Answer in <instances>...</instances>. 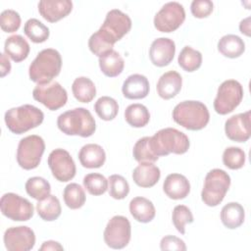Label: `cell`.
I'll return each mask as SVG.
<instances>
[{
    "label": "cell",
    "mask_w": 251,
    "mask_h": 251,
    "mask_svg": "<svg viewBox=\"0 0 251 251\" xmlns=\"http://www.w3.org/2000/svg\"><path fill=\"white\" fill-rule=\"evenodd\" d=\"M131 28L130 18L118 9L109 11L101 27L89 37L92 50L102 54L113 50L114 44L121 40Z\"/></svg>",
    "instance_id": "cell-1"
},
{
    "label": "cell",
    "mask_w": 251,
    "mask_h": 251,
    "mask_svg": "<svg viewBox=\"0 0 251 251\" xmlns=\"http://www.w3.org/2000/svg\"><path fill=\"white\" fill-rule=\"evenodd\" d=\"M62 68L60 53L52 48L41 50L31 62L28 69L30 80L37 84H47L56 77Z\"/></svg>",
    "instance_id": "cell-2"
},
{
    "label": "cell",
    "mask_w": 251,
    "mask_h": 251,
    "mask_svg": "<svg viewBox=\"0 0 251 251\" xmlns=\"http://www.w3.org/2000/svg\"><path fill=\"white\" fill-rule=\"evenodd\" d=\"M58 128L67 135L91 136L95 129V120L85 108H75L61 114L57 119Z\"/></svg>",
    "instance_id": "cell-3"
},
{
    "label": "cell",
    "mask_w": 251,
    "mask_h": 251,
    "mask_svg": "<svg viewBox=\"0 0 251 251\" xmlns=\"http://www.w3.org/2000/svg\"><path fill=\"white\" fill-rule=\"evenodd\" d=\"M173 119L186 129L200 130L208 125L210 114L204 103L187 100L178 103L174 108Z\"/></svg>",
    "instance_id": "cell-4"
},
{
    "label": "cell",
    "mask_w": 251,
    "mask_h": 251,
    "mask_svg": "<svg viewBox=\"0 0 251 251\" xmlns=\"http://www.w3.org/2000/svg\"><path fill=\"white\" fill-rule=\"evenodd\" d=\"M150 143L157 157L167 156L171 153L184 154L190 145L187 135L173 127H166L157 131L150 137Z\"/></svg>",
    "instance_id": "cell-5"
},
{
    "label": "cell",
    "mask_w": 251,
    "mask_h": 251,
    "mask_svg": "<svg viewBox=\"0 0 251 251\" xmlns=\"http://www.w3.org/2000/svg\"><path fill=\"white\" fill-rule=\"evenodd\" d=\"M5 123L10 131L22 134L42 124L43 112L35 106L25 104L9 109L4 116Z\"/></svg>",
    "instance_id": "cell-6"
},
{
    "label": "cell",
    "mask_w": 251,
    "mask_h": 251,
    "mask_svg": "<svg viewBox=\"0 0 251 251\" xmlns=\"http://www.w3.org/2000/svg\"><path fill=\"white\" fill-rule=\"evenodd\" d=\"M230 185V176L221 169L211 170L205 176L201 199L209 207L218 206L225 198Z\"/></svg>",
    "instance_id": "cell-7"
},
{
    "label": "cell",
    "mask_w": 251,
    "mask_h": 251,
    "mask_svg": "<svg viewBox=\"0 0 251 251\" xmlns=\"http://www.w3.org/2000/svg\"><path fill=\"white\" fill-rule=\"evenodd\" d=\"M45 150L42 137L31 134L22 138L17 149V162L24 170H33L38 167Z\"/></svg>",
    "instance_id": "cell-8"
},
{
    "label": "cell",
    "mask_w": 251,
    "mask_h": 251,
    "mask_svg": "<svg viewBox=\"0 0 251 251\" xmlns=\"http://www.w3.org/2000/svg\"><path fill=\"white\" fill-rule=\"evenodd\" d=\"M243 98L242 85L235 79H227L221 83L214 100V109L220 115L231 113Z\"/></svg>",
    "instance_id": "cell-9"
},
{
    "label": "cell",
    "mask_w": 251,
    "mask_h": 251,
    "mask_svg": "<svg viewBox=\"0 0 251 251\" xmlns=\"http://www.w3.org/2000/svg\"><path fill=\"white\" fill-rule=\"evenodd\" d=\"M0 209L5 217L15 222H26L34 214L33 205L27 199L13 192L5 193L1 197Z\"/></svg>",
    "instance_id": "cell-10"
},
{
    "label": "cell",
    "mask_w": 251,
    "mask_h": 251,
    "mask_svg": "<svg viewBox=\"0 0 251 251\" xmlns=\"http://www.w3.org/2000/svg\"><path fill=\"white\" fill-rule=\"evenodd\" d=\"M185 20V11L178 2L166 3L154 17V26L161 32L170 33L177 29Z\"/></svg>",
    "instance_id": "cell-11"
},
{
    "label": "cell",
    "mask_w": 251,
    "mask_h": 251,
    "mask_svg": "<svg viewBox=\"0 0 251 251\" xmlns=\"http://www.w3.org/2000/svg\"><path fill=\"white\" fill-rule=\"evenodd\" d=\"M131 235V226L127 218L114 216L107 224L104 230V241L113 249L125 248Z\"/></svg>",
    "instance_id": "cell-12"
},
{
    "label": "cell",
    "mask_w": 251,
    "mask_h": 251,
    "mask_svg": "<svg viewBox=\"0 0 251 251\" xmlns=\"http://www.w3.org/2000/svg\"><path fill=\"white\" fill-rule=\"evenodd\" d=\"M33 99L43 104L47 109L56 111L67 103L68 93L57 81L47 84H37L32 91Z\"/></svg>",
    "instance_id": "cell-13"
},
{
    "label": "cell",
    "mask_w": 251,
    "mask_h": 251,
    "mask_svg": "<svg viewBox=\"0 0 251 251\" xmlns=\"http://www.w3.org/2000/svg\"><path fill=\"white\" fill-rule=\"evenodd\" d=\"M48 166L53 176L61 181L67 182L75 176V164L70 153L62 148L53 150L48 156Z\"/></svg>",
    "instance_id": "cell-14"
},
{
    "label": "cell",
    "mask_w": 251,
    "mask_h": 251,
    "mask_svg": "<svg viewBox=\"0 0 251 251\" xmlns=\"http://www.w3.org/2000/svg\"><path fill=\"white\" fill-rule=\"evenodd\" d=\"M4 244L9 251H29L35 244L34 231L25 226H12L4 233Z\"/></svg>",
    "instance_id": "cell-15"
},
{
    "label": "cell",
    "mask_w": 251,
    "mask_h": 251,
    "mask_svg": "<svg viewBox=\"0 0 251 251\" xmlns=\"http://www.w3.org/2000/svg\"><path fill=\"white\" fill-rule=\"evenodd\" d=\"M250 111L231 116L226 121L225 131L228 139L235 142H245L251 135Z\"/></svg>",
    "instance_id": "cell-16"
},
{
    "label": "cell",
    "mask_w": 251,
    "mask_h": 251,
    "mask_svg": "<svg viewBox=\"0 0 251 251\" xmlns=\"http://www.w3.org/2000/svg\"><path fill=\"white\" fill-rule=\"evenodd\" d=\"M176 44L174 40L167 37L155 39L149 49V58L153 65L157 67L168 66L174 59Z\"/></svg>",
    "instance_id": "cell-17"
},
{
    "label": "cell",
    "mask_w": 251,
    "mask_h": 251,
    "mask_svg": "<svg viewBox=\"0 0 251 251\" xmlns=\"http://www.w3.org/2000/svg\"><path fill=\"white\" fill-rule=\"evenodd\" d=\"M73 10L70 0H41L38 3V12L49 23H56L67 17Z\"/></svg>",
    "instance_id": "cell-18"
},
{
    "label": "cell",
    "mask_w": 251,
    "mask_h": 251,
    "mask_svg": "<svg viewBox=\"0 0 251 251\" xmlns=\"http://www.w3.org/2000/svg\"><path fill=\"white\" fill-rule=\"evenodd\" d=\"M122 92L127 99H143L149 93V81L145 75H131L124 81Z\"/></svg>",
    "instance_id": "cell-19"
},
{
    "label": "cell",
    "mask_w": 251,
    "mask_h": 251,
    "mask_svg": "<svg viewBox=\"0 0 251 251\" xmlns=\"http://www.w3.org/2000/svg\"><path fill=\"white\" fill-rule=\"evenodd\" d=\"M163 190L169 198L179 200L189 194L190 183L183 175L171 174L164 180Z\"/></svg>",
    "instance_id": "cell-20"
},
{
    "label": "cell",
    "mask_w": 251,
    "mask_h": 251,
    "mask_svg": "<svg viewBox=\"0 0 251 251\" xmlns=\"http://www.w3.org/2000/svg\"><path fill=\"white\" fill-rule=\"evenodd\" d=\"M181 85V75L176 71H169L160 76L156 88L161 98L169 100L179 93Z\"/></svg>",
    "instance_id": "cell-21"
},
{
    "label": "cell",
    "mask_w": 251,
    "mask_h": 251,
    "mask_svg": "<svg viewBox=\"0 0 251 251\" xmlns=\"http://www.w3.org/2000/svg\"><path fill=\"white\" fill-rule=\"evenodd\" d=\"M160 169L153 163H139L132 172V179L140 187H152L160 179Z\"/></svg>",
    "instance_id": "cell-22"
},
{
    "label": "cell",
    "mask_w": 251,
    "mask_h": 251,
    "mask_svg": "<svg viewBox=\"0 0 251 251\" xmlns=\"http://www.w3.org/2000/svg\"><path fill=\"white\" fill-rule=\"evenodd\" d=\"M78 159L82 167L97 169L104 165L106 154L102 146L94 143L83 145L78 152Z\"/></svg>",
    "instance_id": "cell-23"
},
{
    "label": "cell",
    "mask_w": 251,
    "mask_h": 251,
    "mask_svg": "<svg viewBox=\"0 0 251 251\" xmlns=\"http://www.w3.org/2000/svg\"><path fill=\"white\" fill-rule=\"evenodd\" d=\"M29 44L20 34L11 35L5 41V54L16 63L25 60L29 54Z\"/></svg>",
    "instance_id": "cell-24"
},
{
    "label": "cell",
    "mask_w": 251,
    "mask_h": 251,
    "mask_svg": "<svg viewBox=\"0 0 251 251\" xmlns=\"http://www.w3.org/2000/svg\"><path fill=\"white\" fill-rule=\"evenodd\" d=\"M129 212L134 220L139 223H149L156 215L153 203L145 197H134L129 202Z\"/></svg>",
    "instance_id": "cell-25"
},
{
    "label": "cell",
    "mask_w": 251,
    "mask_h": 251,
    "mask_svg": "<svg viewBox=\"0 0 251 251\" xmlns=\"http://www.w3.org/2000/svg\"><path fill=\"white\" fill-rule=\"evenodd\" d=\"M244 218V208L237 202H229L222 208L221 221L229 229L239 227L243 224Z\"/></svg>",
    "instance_id": "cell-26"
},
{
    "label": "cell",
    "mask_w": 251,
    "mask_h": 251,
    "mask_svg": "<svg viewBox=\"0 0 251 251\" xmlns=\"http://www.w3.org/2000/svg\"><path fill=\"white\" fill-rule=\"evenodd\" d=\"M99 67L106 76L115 77L124 71L125 62L117 51L111 50L99 57Z\"/></svg>",
    "instance_id": "cell-27"
},
{
    "label": "cell",
    "mask_w": 251,
    "mask_h": 251,
    "mask_svg": "<svg viewBox=\"0 0 251 251\" xmlns=\"http://www.w3.org/2000/svg\"><path fill=\"white\" fill-rule=\"evenodd\" d=\"M218 50L225 57L234 59L244 53L245 43L235 34H226L219 40Z\"/></svg>",
    "instance_id": "cell-28"
},
{
    "label": "cell",
    "mask_w": 251,
    "mask_h": 251,
    "mask_svg": "<svg viewBox=\"0 0 251 251\" xmlns=\"http://www.w3.org/2000/svg\"><path fill=\"white\" fill-rule=\"evenodd\" d=\"M72 90L75 98L81 103L91 102L96 95L94 82L86 76L76 77L73 82Z\"/></svg>",
    "instance_id": "cell-29"
},
{
    "label": "cell",
    "mask_w": 251,
    "mask_h": 251,
    "mask_svg": "<svg viewBox=\"0 0 251 251\" xmlns=\"http://www.w3.org/2000/svg\"><path fill=\"white\" fill-rule=\"evenodd\" d=\"M36 212L38 216L46 222L57 220L62 212L59 199L54 195H48L46 198L36 203Z\"/></svg>",
    "instance_id": "cell-30"
},
{
    "label": "cell",
    "mask_w": 251,
    "mask_h": 251,
    "mask_svg": "<svg viewBox=\"0 0 251 251\" xmlns=\"http://www.w3.org/2000/svg\"><path fill=\"white\" fill-rule=\"evenodd\" d=\"M126 122L133 127H143L150 120V114L148 109L139 103L130 104L125 111Z\"/></svg>",
    "instance_id": "cell-31"
},
{
    "label": "cell",
    "mask_w": 251,
    "mask_h": 251,
    "mask_svg": "<svg viewBox=\"0 0 251 251\" xmlns=\"http://www.w3.org/2000/svg\"><path fill=\"white\" fill-rule=\"evenodd\" d=\"M177 63L185 72L192 73L201 67L202 54L190 46H184L178 55Z\"/></svg>",
    "instance_id": "cell-32"
},
{
    "label": "cell",
    "mask_w": 251,
    "mask_h": 251,
    "mask_svg": "<svg viewBox=\"0 0 251 251\" xmlns=\"http://www.w3.org/2000/svg\"><path fill=\"white\" fill-rule=\"evenodd\" d=\"M25 34L34 43H42L49 37V28L37 19H29L24 26Z\"/></svg>",
    "instance_id": "cell-33"
},
{
    "label": "cell",
    "mask_w": 251,
    "mask_h": 251,
    "mask_svg": "<svg viewBox=\"0 0 251 251\" xmlns=\"http://www.w3.org/2000/svg\"><path fill=\"white\" fill-rule=\"evenodd\" d=\"M65 204L70 209L75 210L81 208L85 203V192L77 183H69L63 192Z\"/></svg>",
    "instance_id": "cell-34"
},
{
    "label": "cell",
    "mask_w": 251,
    "mask_h": 251,
    "mask_svg": "<svg viewBox=\"0 0 251 251\" xmlns=\"http://www.w3.org/2000/svg\"><path fill=\"white\" fill-rule=\"evenodd\" d=\"M25 191L33 199L39 201L50 195V183L43 177L32 176L25 182Z\"/></svg>",
    "instance_id": "cell-35"
},
{
    "label": "cell",
    "mask_w": 251,
    "mask_h": 251,
    "mask_svg": "<svg viewBox=\"0 0 251 251\" xmlns=\"http://www.w3.org/2000/svg\"><path fill=\"white\" fill-rule=\"evenodd\" d=\"M94 110L97 116L103 121H112L119 112L118 102L110 96H102L94 104Z\"/></svg>",
    "instance_id": "cell-36"
},
{
    "label": "cell",
    "mask_w": 251,
    "mask_h": 251,
    "mask_svg": "<svg viewBox=\"0 0 251 251\" xmlns=\"http://www.w3.org/2000/svg\"><path fill=\"white\" fill-rule=\"evenodd\" d=\"M132 154L134 159L139 163H154L159 158L152 150L149 136H144L136 141L132 149Z\"/></svg>",
    "instance_id": "cell-37"
},
{
    "label": "cell",
    "mask_w": 251,
    "mask_h": 251,
    "mask_svg": "<svg viewBox=\"0 0 251 251\" xmlns=\"http://www.w3.org/2000/svg\"><path fill=\"white\" fill-rule=\"evenodd\" d=\"M108 179L101 174L91 173L83 177V186L91 195H102L108 189Z\"/></svg>",
    "instance_id": "cell-38"
},
{
    "label": "cell",
    "mask_w": 251,
    "mask_h": 251,
    "mask_svg": "<svg viewBox=\"0 0 251 251\" xmlns=\"http://www.w3.org/2000/svg\"><path fill=\"white\" fill-rule=\"evenodd\" d=\"M245 152L239 147H227L223 153V163L230 170L241 169L245 164Z\"/></svg>",
    "instance_id": "cell-39"
},
{
    "label": "cell",
    "mask_w": 251,
    "mask_h": 251,
    "mask_svg": "<svg viewBox=\"0 0 251 251\" xmlns=\"http://www.w3.org/2000/svg\"><path fill=\"white\" fill-rule=\"evenodd\" d=\"M109 194L112 198L121 200L127 196L129 192V184L126 179L120 175H112L108 178Z\"/></svg>",
    "instance_id": "cell-40"
},
{
    "label": "cell",
    "mask_w": 251,
    "mask_h": 251,
    "mask_svg": "<svg viewBox=\"0 0 251 251\" xmlns=\"http://www.w3.org/2000/svg\"><path fill=\"white\" fill-rule=\"evenodd\" d=\"M173 224L181 234L185 233V225L193 223V215L190 209L184 205H177L173 210Z\"/></svg>",
    "instance_id": "cell-41"
},
{
    "label": "cell",
    "mask_w": 251,
    "mask_h": 251,
    "mask_svg": "<svg viewBox=\"0 0 251 251\" xmlns=\"http://www.w3.org/2000/svg\"><path fill=\"white\" fill-rule=\"evenodd\" d=\"M0 25L5 32H15L20 28L21 16L14 10H4L0 16Z\"/></svg>",
    "instance_id": "cell-42"
},
{
    "label": "cell",
    "mask_w": 251,
    "mask_h": 251,
    "mask_svg": "<svg viewBox=\"0 0 251 251\" xmlns=\"http://www.w3.org/2000/svg\"><path fill=\"white\" fill-rule=\"evenodd\" d=\"M214 9V4L210 0H194L190 5V10L195 18H207Z\"/></svg>",
    "instance_id": "cell-43"
},
{
    "label": "cell",
    "mask_w": 251,
    "mask_h": 251,
    "mask_svg": "<svg viewBox=\"0 0 251 251\" xmlns=\"http://www.w3.org/2000/svg\"><path fill=\"white\" fill-rule=\"evenodd\" d=\"M161 250H179V251H185L186 245L184 241L176 236L174 235H166L161 239L160 242Z\"/></svg>",
    "instance_id": "cell-44"
},
{
    "label": "cell",
    "mask_w": 251,
    "mask_h": 251,
    "mask_svg": "<svg viewBox=\"0 0 251 251\" xmlns=\"http://www.w3.org/2000/svg\"><path fill=\"white\" fill-rule=\"evenodd\" d=\"M63 246L54 240H48L43 242V244L41 245V247L39 248L40 251H49V250H63Z\"/></svg>",
    "instance_id": "cell-45"
},
{
    "label": "cell",
    "mask_w": 251,
    "mask_h": 251,
    "mask_svg": "<svg viewBox=\"0 0 251 251\" xmlns=\"http://www.w3.org/2000/svg\"><path fill=\"white\" fill-rule=\"evenodd\" d=\"M11 71V64L6 54H1V76H5Z\"/></svg>",
    "instance_id": "cell-46"
},
{
    "label": "cell",
    "mask_w": 251,
    "mask_h": 251,
    "mask_svg": "<svg viewBox=\"0 0 251 251\" xmlns=\"http://www.w3.org/2000/svg\"><path fill=\"white\" fill-rule=\"evenodd\" d=\"M239 29H240L241 33H243L247 36H250V17H247L246 19H244L240 22Z\"/></svg>",
    "instance_id": "cell-47"
}]
</instances>
